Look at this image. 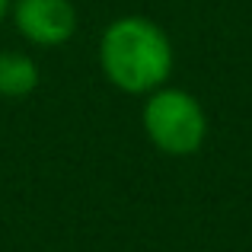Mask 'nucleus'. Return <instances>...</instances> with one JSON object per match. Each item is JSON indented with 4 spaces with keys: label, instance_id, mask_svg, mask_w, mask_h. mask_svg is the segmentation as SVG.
<instances>
[{
    "label": "nucleus",
    "instance_id": "f257e3e1",
    "mask_svg": "<svg viewBox=\"0 0 252 252\" xmlns=\"http://www.w3.org/2000/svg\"><path fill=\"white\" fill-rule=\"evenodd\" d=\"M96 55L105 80L128 96H147L166 86L176 61L166 29L147 16L112 19L102 29Z\"/></svg>",
    "mask_w": 252,
    "mask_h": 252
},
{
    "label": "nucleus",
    "instance_id": "20e7f679",
    "mask_svg": "<svg viewBox=\"0 0 252 252\" xmlns=\"http://www.w3.org/2000/svg\"><path fill=\"white\" fill-rule=\"evenodd\" d=\"M38 64L23 51H0V99H26L38 90Z\"/></svg>",
    "mask_w": 252,
    "mask_h": 252
},
{
    "label": "nucleus",
    "instance_id": "f03ea898",
    "mask_svg": "<svg viewBox=\"0 0 252 252\" xmlns=\"http://www.w3.org/2000/svg\"><path fill=\"white\" fill-rule=\"evenodd\" d=\"M144 134L160 154L166 157H191L201 150L208 137V115L201 102L182 86H160L147 93L141 112Z\"/></svg>",
    "mask_w": 252,
    "mask_h": 252
},
{
    "label": "nucleus",
    "instance_id": "7ed1b4c3",
    "mask_svg": "<svg viewBox=\"0 0 252 252\" xmlns=\"http://www.w3.org/2000/svg\"><path fill=\"white\" fill-rule=\"evenodd\" d=\"M10 16L19 35L38 48H61L77 32V6L70 0H13Z\"/></svg>",
    "mask_w": 252,
    "mask_h": 252
},
{
    "label": "nucleus",
    "instance_id": "39448f33",
    "mask_svg": "<svg viewBox=\"0 0 252 252\" xmlns=\"http://www.w3.org/2000/svg\"><path fill=\"white\" fill-rule=\"evenodd\" d=\"M10 3H13V0H0V23L10 16Z\"/></svg>",
    "mask_w": 252,
    "mask_h": 252
}]
</instances>
